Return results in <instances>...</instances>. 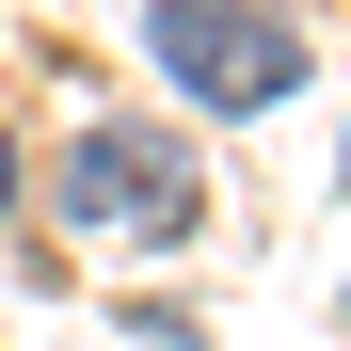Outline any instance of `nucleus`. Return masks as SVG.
Wrapping results in <instances>:
<instances>
[{"label":"nucleus","instance_id":"obj_1","mask_svg":"<svg viewBox=\"0 0 351 351\" xmlns=\"http://www.w3.org/2000/svg\"><path fill=\"white\" fill-rule=\"evenodd\" d=\"M64 223H80V240H192V144L96 112L80 160H64Z\"/></svg>","mask_w":351,"mask_h":351},{"label":"nucleus","instance_id":"obj_2","mask_svg":"<svg viewBox=\"0 0 351 351\" xmlns=\"http://www.w3.org/2000/svg\"><path fill=\"white\" fill-rule=\"evenodd\" d=\"M160 64L208 112H271L287 80H304V32H287L271 0H160Z\"/></svg>","mask_w":351,"mask_h":351},{"label":"nucleus","instance_id":"obj_3","mask_svg":"<svg viewBox=\"0 0 351 351\" xmlns=\"http://www.w3.org/2000/svg\"><path fill=\"white\" fill-rule=\"evenodd\" d=\"M0 208H16V144H0Z\"/></svg>","mask_w":351,"mask_h":351}]
</instances>
